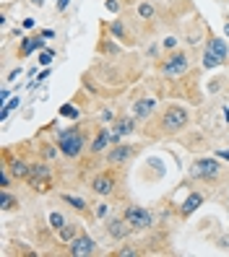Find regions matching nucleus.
<instances>
[{
	"instance_id": "nucleus-1",
	"label": "nucleus",
	"mask_w": 229,
	"mask_h": 257,
	"mask_svg": "<svg viewBox=\"0 0 229 257\" xmlns=\"http://www.w3.org/2000/svg\"><path fill=\"white\" fill-rule=\"evenodd\" d=\"M84 146H86V138H84V130H78V127H68V130H60V135H57V148L68 159L81 156Z\"/></svg>"
},
{
	"instance_id": "nucleus-2",
	"label": "nucleus",
	"mask_w": 229,
	"mask_h": 257,
	"mask_svg": "<svg viewBox=\"0 0 229 257\" xmlns=\"http://www.w3.org/2000/svg\"><path fill=\"white\" fill-rule=\"evenodd\" d=\"M185 125H188V109H185V107H180V104H172V107L164 109V117H162L164 133H180Z\"/></svg>"
},
{
	"instance_id": "nucleus-3",
	"label": "nucleus",
	"mask_w": 229,
	"mask_h": 257,
	"mask_svg": "<svg viewBox=\"0 0 229 257\" xmlns=\"http://www.w3.org/2000/svg\"><path fill=\"white\" fill-rule=\"evenodd\" d=\"M190 70V57L185 52H172L167 60L162 63V73L167 78H177V76H185Z\"/></svg>"
},
{
	"instance_id": "nucleus-4",
	"label": "nucleus",
	"mask_w": 229,
	"mask_h": 257,
	"mask_svg": "<svg viewBox=\"0 0 229 257\" xmlns=\"http://www.w3.org/2000/svg\"><path fill=\"white\" fill-rule=\"evenodd\" d=\"M125 221L130 224L133 231H146V229H151V213H148L146 208L141 205H128L125 208Z\"/></svg>"
},
{
	"instance_id": "nucleus-5",
	"label": "nucleus",
	"mask_w": 229,
	"mask_h": 257,
	"mask_svg": "<svg viewBox=\"0 0 229 257\" xmlns=\"http://www.w3.org/2000/svg\"><path fill=\"white\" fill-rule=\"evenodd\" d=\"M222 169V164H219V156L211 159V156H206V159H198V161H193V167H190V177H196V179H211L216 177Z\"/></svg>"
},
{
	"instance_id": "nucleus-6",
	"label": "nucleus",
	"mask_w": 229,
	"mask_h": 257,
	"mask_svg": "<svg viewBox=\"0 0 229 257\" xmlns=\"http://www.w3.org/2000/svg\"><path fill=\"white\" fill-rule=\"evenodd\" d=\"M94 250H97V244L89 237H76L71 242V247H68V252H71L73 257H89V255H94Z\"/></svg>"
},
{
	"instance_id": "nucleus-7",
	"label": "nucleus",
	"mask_w": 229,
	"mask_h": 257,
	"mask_svg": "<svg viewBox=\"0 0 229 257\" xmlns=\"http://www.w3.org/2000/svg\"><path fill=\"white\" fill-rule=\"evenodd\" d=\"M130 231H133V229H130L128 221H125V216H122V218H112L110 224H107V234H110L112 239H117V242H120V239H125Z\"/></svg>"
},
{
	"instance_id": "nucleus-8",
	"label": "nucleus",
	"mask_w": 229,
	"mask_h": 257,
	"mask_svg": "<svg viewBox=\"0 0 229 257\" xmlns=\"http://www.w3.org/2000/svg\"><path fill=\"white\" fill-rule=\"evenodd\" d=\"M91 187H94V192H97V195H110V192L114 190V177H112L110 171L97 174L94 182H91Z\"/></svg>"
},
{
	"instance_id": "nucleus-9",
	"label": "nucleus",
	"mask_w": 229,
	"mask_h": 257,
	"mask_svg": "<svg viewBox=\"0 0 229 257\" xmlns=\"http://www.w3.org/2000/svg\"><path fill=\"white\" fill-rule=\"evenodd\" d=\"M206 50H209L211 55H216L222 63H227V57H229V44H227V39H222V37H211L209 42H206Z\"/></svg>"
},
{
	"instance_id": "nucleus-10",
	"label": "nucleus",
	"mask_w": 229,
	"mask_h": 257,
	"mask_svg": "<svg viewBox=\"0 0 229 257\" xmlns=\"http://www.w3.org/2000/svg\"><path fill=\"white\" fill-rule=\"evenodd\" d=\"M154 109H156V99H151V96L138 99V101H135V107H133V117H135V120H146Z\"/></svg>"
},
{
	"instance_id": "nucleus-11",
	"label": "nucleus",
	"mask_w": 229,
	"mask_h": 257,
	"mask_svg": "<svg viewBox=\"0 0 229 257\" xmlns=\"http://www.w3.org/2000/svg\"><path fill=\"white\" fill-rule=\"evenodd\" d=\"M130 156H133V146H128V143H117V146H114V151H110L107 161H110V164H125Z\"/></svg>"
},
{
	"instance_id": "nucleus-12",
	"label": "nucleus",
	"mask_w": 229,
	"mask_h": 257,
	"mask_svg": "<svg viewBox=\"0 0 229 257\" xmlns=\"http://www.w3.org/2000/svg\"><path fill=\"white\" fill-rule=\"evenodd\" d=\"M201 203H203V195L201 192H190L188 197H185V203H182V216H190V213H196V210L201 208Z\"/></svg>"
},
{
	"instance_id": "nucleus-13",
	"label": "nucleus",
	"mask_w": 229,
	"mask_h": 257,
	"mask_svg": "<svg viewBox=\"0 0 229 257\" xmlns=\"http://www.w3.org/2000/svg\"><path fill=\"white\" fill-rule=\"evenodd\" d=\"M44 47V37L39 34V37H26L24 42H21V57H29L34 50H42Z\"/></svg>"
},
{
	"instance_id": "nucleus-14",
	"label": "nucleus",
	"mask_w": 229,
	"mask_h": 257,
	"mask_svg": "<svg viewBox=\"0 0 229 257\" xmlns=\"http://www.w3.org/2000/svg\"><path fill=\"white\" fill-rule=\"evenodd\" d=\"M10 174H13L16 179H29L31 167H29L24 159H13V161H10Z\"/></svg>"
},
{
	"instance_id": "nucleus-15",
	"label": "nucleus",
	"mask_w": 229,
	"mask_h": 257,
	"mask_svg": "<svg viewBox=\"0 0 229 257\" xmlns=\"http://www.w3.org/2000/svg\"><path fill=\"white\" fill-rule=\"evenodd\" d=\"M135 130V122L130 120V117H122V120H117V122H114V135H130Z\"/></svg>"
},
{
	"instance_id": "nucleus-16",
	"label": "nucleus",
	"mask_w": 229,
	"mask_h": 257,
	"mask_svg": "<svg viewBox=\"0 0 229 257\" xmlns=\"http://www.w3.org/2000/svg\"><path fill=\"white\" fill-rule=\"evenodd\" d=\"M110 143H112V135H110L107 130H102V133H97L94 143H91V151H94V154H99V151H105Z\"/></svg>"
},
{
	"instance_id": "nucleus-17",
	"label": "nucleus",
	"mask_w": 229,
	"mask_h": 257,
	"mask_svg": "<svg viewBox=\"0 0 229 257\" xmlns=\"http://www.w3.org/2000/svg\"><path fill=\"white\" fill-rule=\"evenodd\" d=\"M201 65H203L206 70H211V68H219V65H222V60H219L216 55H211L209 50H206V52H203V60H201Z\"/></svg>"
},
{
	"instance_id": "nucleus-18",
	"label": "nucleus",
	"mask_w": 229,
	"mask_h": 257,
	"mask_svg": "<svg viewBox=\"0 0 229 257\" xmlns=\"http://www.w3.org/2000/svg\"><path fill=\"white\" fill-rule=\"evenodd\" d=\"M60 239H63V242H73V239H76V224L63 226V229H60Z\"/></svg>"
},
{
	"instance_id": "nucleus-19",
	"label": "nucleus",
	"mask_w": 229,
	"mask_h": 257,
	"mask_svg": "<svg viewBox=\"0 0 229 257\" xmlns=\"http://www.w3.org/2000/svg\"><path fill=\"white\" fill-rule=\"evenodd\" d=\"M63 200H65V203H71V208H76V210H86V200H84V197H73V195H65Z\"/></svg>"
},
{
	"instance_id": "nucleus-20",
	"label": "nucleus",
	"mask_w": 229,
	"mask_h": 257,
	"mask_svg": "<svg viewBox=\"0 0 229 257\" xmlns=\"http://www.w3.org/2000/svg\"><path fill=\"white\" fill-rule=\"evenodd\" d=\"M50 226H52V229H57V231H60V229L65 226V218H63L60 213H57V210H52V213H50Z\"/></svg>"
},
{
	"instance_id": "nucleus-21",
	"label": "nucleus",
	"mask_w": 229,
	"mask_h": 257,
	"mask_svg": "<svg viewBox=\"0 0 229 257\" xmlns=\"http://www.w3.org/2000/svg\"><path fill=\"white\" fill-rule=\"evenodd\" d=\"M13 205H16V200H13V197H10V195L3 190V195H0V208H3V210H10Z\"/></svg>"
},
{
	"instance_id": "nucleus-22",
	"label": "nucleus",
	"mask_w": 229,
	"mask_h": 257,
	"mask_svg": "<svg viewBox=\"0 0 229 257\" xmlns=\"http://www.w3.org/2000/svg\"><path fill=\"white\" fill-rule=\"evenodd\" d=\"M138 16H141V18H151V16H154V5H151V3H141V5H138Z\"/></svg>"
},
{
	"instance_id": "nucleus-23",
	"label": "nucleus",
	"mask_w": 229,
	"mask_h": 257,
	"mask_svg": "<svg viewBox=\"0 0 229 257\" xmlns=\"http://www.w3.org/2000/svg\"><path fill=\"white\" fill-rule=\"evenodd\" d=\"M60 114H63V117H71V120H78V117H81V112H78V109H73L71 104H65V107H60Z\"/></svg>"
},
{
	"instance_id": "nucleus-24",
	"label": "nucleus",
	"mask_w": 229,
	"mask_h": 257,
	"mask_svg": "<svg viewBox=\"0 0 229 257\" xmlns=\"http://www.w3.org/2000/svg\"><path fill=\"white\" fill-rule=\"evenodd\" d=\"M8 184H10V174L5 167H0V190H8Z\"/></svg>"
},
{
	"instance_id": "nucleus-25",
	"label": "nucleus",
	"mask_w": 229,
	"mask_h": 257,
	"mask_svg": "<svg viewBox=\"0 0 229 257\" xmlns=\"http://www.w3.org/2000/svg\"><path fill=\"white\" fill-rule=\"evenodd\" d=\"M52 57H55V52H52V50H44V52L39 55V65H44V68H47V65L52 63Z\"/></svg>"
},
{
	"instance_id": "nucleus-26",
	"label": "nucleus",
	"mask_w": 229,
	"mask_h": 257,
	"mask_svg": "<svg viewBox=\"0 0 229 257\" xmlns=\"http://www.w3.org/2000/svg\"><path fill=\"white\" fill-rule=\"evenodd\" d=\"M112 34H114L117 39H122V37H125V26H122L120 21H114V23H112Z\"/></svg>"
},
{
	"instance_id": "nucleus-27",
	"label": "nucleus",
	"mask_w": 229,
	"mask_h": 257,
	"mask_svg": "<svg viewBox=\"0 0 229 257\" xmlns=\"http://www.w3.org/2000/svg\"><path fill=\"white\" fill-rule=\"evenodd\" d=\"M133 257V255H138V250H133V247H122V250H117V257Z\"/></svg>"
},
{
	"instance_id": "nucleus-28",
	"label": "nucleus",
	"mask_w": 229,
	"mask_h": 257,
	"mask_svg": "<svg viewBox=\"0 0 229 257\" xmlns=\"http://www.w3.org/2000/svg\"><path fill=\"white\" fill-rule=\"evenodd\" d=\"M107 213H110V205H105V203L97 205V218H105Z\"/></svg>"
},
{
	"instance_id": "nucleus-29",
	"label": "nucleus",
	"mask_w": 229,
	"mask_h": 257,
	"mask_svg": "<svg viewBox=\"0 0 229 257\" xmlns=\"http://www.w3.org/2000/svg\"><path fill=\"white\" fill-rule=\"evenodd\" d=\"M107 10H112V13H117V10H120V3H117V0H107Z\"/></svg>"
},
{
	"instance_id": "nucleus-30",
	"label": "nucleus",
	"mask_w": 229,
	"mask_h": 257,
	"mask_svg": "<svg viewBox=\"0 0 229 257\" xmlns=\"http://www.w3.org/2000/svg\"><path fill=\"white\" fill-rule=\"evenodd\" d=\"M68 3H71V0H55V8H57V13H63V10L68 8Z\"/></svg>"
},
{
	"instance_id": "nucleus-31",
	"label": "nucleus",
	"mask_w": 229,
	"mask_h": 257,
	"mask_svg": "<svg viewBox=\"0 0 229 257\" xmlns=\"http://www.w3.org/2000/svg\"><path fill=\"white\" fill-rule=\"evenodd\" d=\"M18 76H21V68H16V70H10V73H8V78H5V81H16Z\"/></svg>"
},
{
	"instance_id": "nucleus-32",
	"label": "nucleus",
	"mask_w": 229,
	"mask_h": 257,
	"mask_svg": "<svg viewBox=\"0 0 229 257\" xmlns=\"http://www.w3.org/2000/svg\"><path fill=\"white\" fill-rule=\"evenodd\" d=\"M175 44H177V39H175V37H167V39H164V47H167V50H172Z\"/></svg>"
},
{
	"instance_id": "nucleus-33",
	"label": "nucleus",
	"mask_w": 229,
	"mask_h": 257,
	"mask_svg": "<svg viewBox=\"0 0 229 257\" xmlns=\"http://www.w3.org/2000/svg\"><path fill=\"white\" fill-rule=\"evenodd\" d=\"M39 34H42V37H44V39H52V37H55V31H52V29H42Z\"/></svg>"
},
{
	"instance_id": "nucleus-34",
	"label": "nucleus",
	"mask_w": 229,
	"mask_h": 257,
	"mask_svg": "<svg viewBox=\"0 0 229 257\" xmlns=\"http://www.w3.org/2000/svg\"><path fill=\"white\" fill-rule=\"evenodd\" d=\"M8 96H10V91H8V88H0V104H3Z\"/></svg>"
},
{
	"instance_id": "nucleus-35",
	"label": "nucleus",
	"mask_w": 229,
	"mask_h": 257,
	"mask_svg": "<svg viewBox=\"0 0 229 257\" xmlns=\"http://www.w3.org/2000/svg\"><path fill=\"white\" fill-rule=\"evenodd\" d=\"M216 156H219V159H227V161H229V151H219V154H216Z\"/></svg>"
},
{
	"instance_id": "nucleus-36",
	"label": "nucleus",
	"mask_w": 229,
	"mask_h": 257,
	"mask_svg": "<svg viewBox=\"0 0 229 257\" xmlns=\"http://www.w3.org/2000/svg\"><path fill=\"white\" fill-rule=\"evenodd\" d=\"M224 34H227V37H229V21H224Z\"/></svg>"
},
{
	"instance_id": "nucleus-37",
	"label": "nucleus",
	"mask_w": 229,
	"mask_h": 257,
	"mask_svg": "<svg viewBox=\"0 0 229 257\" xmlns=\"http://www.w3.org/2000/svg\"><path fill=\"white\" fill-rule=\"evenodd\" d=\"M31 3H34V5H42V3H44V0H31Z\"/></svg>"
},
{
	"instance_id": "nucleus-38",
	"label": "nucleus",
	"mask_w": 229,
	"mask_h": 257,
	"mask_svg": "<svg viewBox=\"0 0 229 257\" xmlns=\"http://www.w3.org/2000/svg\"><path fill=\"white\" fill-rule=\"evenodd\" d=\"M227 197H229V195H227Z\"/></svg>"
}]
</instances>
